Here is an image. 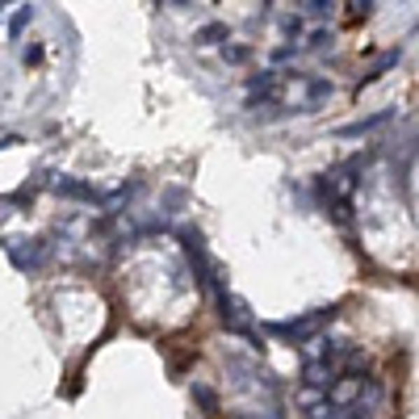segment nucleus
<instances>
[{"label": "nucleus", "mask_w": 419, "mask_h": 419, "mask_svg": "<svg viewBox=\"0 0 419 419\" xmlns=\"http://www.w3.org/2000/svg\"><path fill=\"white\" fill-rule=\"evenodd\" d=\"M4 252H8V260H13V269H21V273H38L42 269V239H4Z\"/></svg>", "instance_id": "nucleus-1"}, {"label": "nucleus", "mask_w": 419, "mask_h": 419, "mask_svg": "<svg viewBox=\"0 0 419 419\" xmlns=\"http://www.w3.org/2000/svg\"><path fill=\"white\" fill-rule=\"evenodd\" d=\"M50 189H55V193H63V197H84V201H92V197H97V193H92V185L71 180V176H55V180H50Z\"/></svg>", "instance_id": "nucleus-2"}, {"label": "nucleus", "mask_w": 419, "mask_h": 419, "mask_svg": "<svg viewBox=\"0 0 419 419\" xmlns=\"http://www.w3.org/2000/svg\"><path fill=\"white\" fill-rule=\"evenodd\" d=\"M29 17H34V8H29V4H21V8L13 13V21H8V38H21V29L29 25Z\"/></svg>", "instance_id": "nucleus-3"}, {"label": "nucleus", "mask_w": 419, "mask_h": 419, "mask_svg": "<svg viewBox=\"0 0 419 419\" xmlns=\"http://www.w3.org/2000/svg\"><path fill=\"white\" fill-rule=\"evenodd\" d=\"M8 143H17V139H0V147H8Z\"/></svg>", "instance_id": "nucleus-4"}]
</instances>
